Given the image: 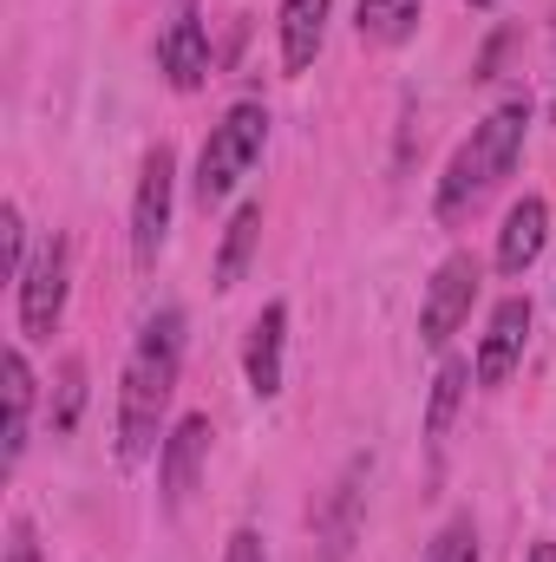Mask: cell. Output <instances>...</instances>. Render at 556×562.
<instances>
[{
    "label": "cell",
    "instance_id": "1",
    "mask_svg": "<svg viewBox=\"0 0 556 562\" xmlns=\"http://www.w3.org/2000/svg\"><path fill=\"white\" fill-rule=\"evenodd\" d=\"M177 373H184V307H157L138 327L119 380V464H144L151 451H164Z\"/></svg>",
    "mask_w": 556,
    "mask_h": 562
},
{
    "label": "cell",
    "instance_id": "2",
    "mask_svg": "<svg viewBox=\"0 0 556 562\" xmlns=\"http://www.w3.org/2000/svg\"><path fill=\"white\" fill-rule=\"evenodd\" d=\"M524 138H531V99H504V105H491L485 112V125H471V138L452 150V164H445V177H438V190H432V216L452 229V223H465L511 170H518V157H524Z\"/></svg>",
    "mask_w": 556,
    "mask_h": 562
},
{
    "label": "cell",
    "instance_id": "3",
    "mask_svg": "<svg viewBox=\"0 0 556 562\" xmlns=\"http://www.w3.org/2000/svg\"><path fill=\"white\" fill-rule=\"evenodd\" d=\"M263 144H269V112L256 105V99H243V105H230L216 125H210V138L197 150V203L203 210H216V203H230L236 196V183L263 164Z\"/></svg>",
    "mask_w": 556,
    "mask_h": 562
},
{
    "label": "cell",
    "instance_id": "4",
    "mask_svg": "<svg viewBox=\"0 0 556 562\" xmlns=\"http://www.w3.org/2000/svg\"><path fill=\"white\" fill-rule=\"evenodd\" d=\"M66 294H73V243L53 229V236L26 256L20 281H13L20 334H26V340H53V327H59V314H66Z\"/></svg>",
    "mask_w": 556,
    "mask_h": 562
},
{
    "label": "cell",
    "instance_id": "5",
    "mask_svg": "<svg viewBox=\"0 0 556 562\" xmlns=\"http://www.w3.org/2000/svg\"><path fill=\"white\" fill-rule=\"evenodd\" d=\"M170 210H177V150L151 144L138 164V190H132V262L157 269L164 236H170Z\"/></svg>",
    "mask_w": 556,
    "mask_h": 562
},
{
    "label": "cell",
    "instance_id": "6",
    "mask_svg": "<svg viewBox=\"0 0 556 562\" xmlns=\"http://www.w3.org/2000/svg\"><path fill=\"white\" fill-rule=\"evenodd\" d=\"M478 281H485V269H478V256H465V249L432 269L425 301H419V347H425V353H445V347H452V334L465 327V314H471V301H478Z\"/></svg>",
    "mask_w": 556,
    "mask_h": 562
},
{
    "label": "cell",
    "instance_id": "7",
    "mask_svg": "<svg viewBox=\"0 0 556 562\" xmlns=\"http://www.w3.org/2000/svg\"><path fill=\"white\" fill-rule=\"evenodd\" d=\"M157 72L170 79V92H203L210 86V26H203V0H170V20L157 33Z\"/></svg>",
    "mask_w": 556,
    "mask_h": 562
},
{
    "label": "cell",
    "instance_id": "8",
    "mask_svg": "<svg viewBox=\"0 0 556 562\" xmlns=\"http://www.w3.org/2000/svg\"><path fill=\"white\" fill-rule=\"evenodd\" d=\"M524 347H531V294H504V301L491 307L485 340H478V360H471L478 386H485V393L504 386V380L524 367Z\"/></svg>",
    "mask_w": 556,
    "mask_h": 562
},
{
    "label": "cell",
    "instance_id": "9",
    "mask_svg": "<svg viewBox=\"0 0 556 562\" xmlns=\"http://www.w3.org/2000/svg\"><path fill=\"white\" fill-rule=\"evenodd\" d=\"M367 477H374V458H367V451L341 464V477H334V491H327V504H321V517H314V530H321V562H347L354 537H360V517H367Z\"/></svg>",
    "mask_w": 556,
    "mask_h": 562
},
{
    "label": "cell",
    "instance_id": "10",
    "mask_svg": "<svg viewBox=\"0 0 556 562\" xmlns=\"http://www.w3.org/2000/svg\"><path fill=\"white\" fill-rule=\"evenodd\" d=\"M210 413H184V419L170 425V438H164V451H157V484H164V504L170 510H184L190 504V491H197V477H203V464H210Z\"/></svg>",
    "mask_w": 556,
    "mask_h": 562
},
{
    "label": "cell",
    "instance_id": "11",
    "mask_svg": "<svg viewBox=\"0 0 556 562\" xmlns=\"http://www.w3.org/2000/svg\"><path fill=\"white\" fill-rule=\"evenodd\" d=\"M544 243H551V203L544 196H518L511 216H504V229H498V276L524 281L537 269Z\"/></svg>",
    "mask_w": 556,
    "mask_h": 562
},
{
    "label": "cell",
    "instance_id": "12",
    "mask_svg": "<svg viewBox=\"0 0 556 562\" xmlns=\"http://www.w3.org/2000/svg\"><path fill=\"white\" fill-rule=\"evenodd\" d=\"M281 347H288V301H269L249 321V340H243V373H249L256 400H276L281 393Z\"/></svg>",
    "mask_w": 556,
    "mask_h": 562
},
{
    "label": "cell",
    "instance_id": "13",
    "mask_svg": "<svg viewBox=\"0 0 556 562\" xmlns=\"http://www.w3.org/2000/svg\"><path fill=\"white\" fill-rule=\"evenodd\" d=\"M0 380H7V431H0V471L13 477L20 471V458H26V431H33V367H26V353L20 347H7L0 353Z\"/></svg>",
    "mask_w": 556,
    "mask_h": 562
},
{
    "label": "cell",
    "instance_id": "14",
    "mask_svg": "<svg viewBox=\"0 0 556 562\" xmlns=\"http://www.w3.org/2000/svg\"><path fill=\"white\" fill-rule=\"evenodd\" d=\"M327 20H334V0H281V72L301 79L314 59H321V40H327Z\"/></svg>",
    "mask_w": 556,
    "mask_h": 562
},
{
    "label": "cell",
    "instance_id": "15",
    "mask_svg": "<svg viewBox=\"0 0 556 562\" xmlns=\"http://www.w3.org/2000/svg\"><path fill=\"white\" fill-rule=\"evenodd\" d=\"M471 360H438V373H432V393H425V451H432V464L445 458V438H452V419H458V406H465V393H471Z\"/></svg>",
    "mask_w": 556,
    "mask_h": 562
},
{
    "label": "cell",
    "instance_id": "16",
    "mask_svg": "<svg viewBox=\"0 0 556 562\" xmlns=\"http://www.w3.org/2000/svg\"><path fill=\"white\" fill-rule=\"evenodd\" d=\"M256 243H263V203L249 196L236 216H230V229H223V249H216V294H230L236 281L249 276V262H256Z\"/></svg>",
    "mask_w": 556,
    "mask_h": 562
},
{
    "label": "cell",
    "instance_id": "17",
    "mask_svg": "<svg viewBox=\"0 0 556 562\" xmlns=\"http://www.w3.org/2000/svg\"><path fill=\"white\" fill-rule=\"evenodd\" d=\"M419 7L425 0H360L354 7V33L367 46H407L419 33Z\"/></svg>",
    "mask_w": 556,
    "mask_h": 562
},
{
    "label": "cell",
    "instance_id": "18",
    "mask_svg": "<svg viewBox=\"0 0 556 562\" xmlns=\"http://www.w3.org/2000/svg\"><path fill=\"white\" fill-rule=\"evenodd\" d=\"M86 413V360L73 353L66 367H59V393H53V431H73Z\"/></svg>",
    "mask_w": 556,
    "mask_h": 562
},
{
    "label": "cell",
    "instance_id": "19",
    "mask_svg": "<svg viewBox=\"0 0 556 562\" xmlns=\"http://www.w3.org/2000/svg\"><path fill=\"white\" fill-rule=\"evenodd\" d=\"M425 562H478V524H471V517H452V524L432 537Z\"/></svg>",
    "mask_w": 556,
    "mask_h": 562
},
{
    "label": "cell",
    "instance_id": "20",
    "mask_svg": "<svg viewBox=\"0 0 556 562\" xmlns=\"http://www.w3.org/2000/svg\"><path fill=\"white\" fill-rule=\"evenodd\" d=\"M0 256H7V281H20V269H26V216H20V203H0Z\"/></svg>",
    "mask_w": 556,
    "mask_h": 562
},
{
    "label": "cell",
    "instance_id": "21",
    "mask_svg": "<svg viewBox=\"0 0 556 562\" xmlns=\"http://www.w3.org/2000/svg\"><path fill=\"white\" fill-rule=\"evenodd\" d=\"M7 562H40V530H33V517H13V530H7Z\"/></svg>",
    "mask_w": 556,
    "mask_h": 562
},
{
    "label": "cell",
    "instance_id": "22",
    "mask_svg": "<svg viewBox=\"0 0 556 562\" xmlns=\"http://www.w3.org/2000/svg\"><path fill=\"white\" fill-rule=\"evenodd\" d=\"M223 562H269V550H263V537L243 524V530H230V543H223Z\"/></svg>",
    "mask_w": 556,
    "mask_h": 562
},
{
    "label": "cell",
    "instance_id": "23",
    "mask_svg": "<svg viewBox=\"0 0 556 562\" xmlns=\"http://www.w3.org/2000/svg\"><path fill=\"white\" fill-rule=\"evenodd\" d=\"M524 562H556V543H531V557Z\"/></svg>",
    "mask_w": 556,
    "mask_h": 562
},
{
    "label": "cell",
    "instance_id": "24",
    "mask_svg": "<svg viewBox=\"0 0 556 562\" xmlns=\"http://www.w3.org/2000/svg\"><path fill=\"white\" fill-rule=\"evenodd\" d=\"M465 7H471V13H491V7H498V0H465Z\"/></svg>",
    "mask_w": 556,
    "mask_h": 562
},
{
    "label": "cell",
    "instance_id": "25",
    "mask_svg": "<svg viewBox=\"0 0 556 562\" xmlns=\"http://www.w3.org/2000/svg\"><path fill=\"white\" fill-rule=\"evenodd\" d=\"M551 119H556V99H551Z\"/></svg>",
    "mask_w": 556,
    "mask_h": 562
}]
</instances>
